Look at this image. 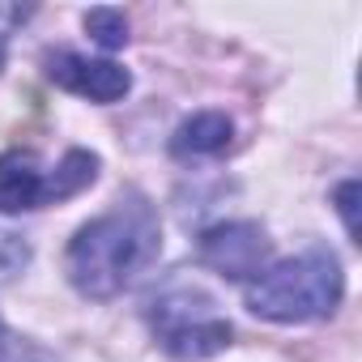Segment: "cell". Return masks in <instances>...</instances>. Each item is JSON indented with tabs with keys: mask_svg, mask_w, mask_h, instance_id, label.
<instances>
[{
	"mask_svg": "<svg viewBox=\"0 0 362 362\" xmlns=\"http://www.w3.org/2000/svg\"><path fill=\"white\" fill-rule=\"evenodd\" d=\"M162 252V226L145 197H128L111 205L103 218L86 222L64 256V273L86 298H115L124 294Z\"/></svg>",
	"mask_w": 362,
	"mask_h": 362,
	"instance_id": "cell-1",
	"label": "cell"
},
{
	"mask_svg": "<svg viewBox=\"0 0 362 362\" xmlns=\"http://www.w3.org/2000/svg\"><path fill=\"white\" fill-rule=\"evenodd\" d=\"M345 294L341 260L328 247H307L294 260L269 264L247 281V311L273 324H307L337 311Z\"/></svg>",
	"mask_w": 362,
	"mask_h": 362,
	"instance_id": "cell-2",
	"label": "cell"
},
{
	"mask_svg": "<svg viewBox=\"0 0 362 362\" xmlns=\"http://www.w3.org/2000/svg\"><path fill=\"white\" fill-rule=\"evenodd\" d=\"M149 328L158 345L179 362H201L230 345V324L214 311V298L188 281H170L166 290H158V298L149 303Z\"/></svg>",
	"mask_w": 362,
	"mask_h": 362,
	"instance_id": "cell-3",
	"label": "cell"
},
{
	"mask_svg": "<svg viewBox=\"0 0 362 362\" xmlns=\"http://www.w3.org/2000/svg\"><path fill=\"white\" fill-rule=\"evenodd\" d=\"M98 179V158L90 149H69L47 175L30 149L0 153V214H30L52 201H69Z\"/></svg>",
	"mask_w": 362,
	"mask_h": 362,
	"instance_id": "cell-4",
	"label": "cell"
},
{
	"mask_svg": "<svg viewBox=\"0 0 362 362\" xmlns=\"http://www.w3.org/2000/svg\"><path fill=\"white\" fill-rule=\"evenodd\" d=\"M201 252V264H209L214 273L230 277V281H252L269 269V239L256 222H218L201 235L197 243Z\"/></svg>",
	"mask_w": 362,
	"mask_h": 362,
	"instance_id": "cell-5",
	"label": "cell"
},
{
	"mask_svg": "<svg viewBox=\"0 0 362 362\" xmlns=\"http://www.w3.org/2000/svg\"><path fill=\"white\" fill-rule=\"evenodd\" d=\"M47 77H52L56 86H64L69 94H81V98H90V103H115V98H124L128 86H132V77H128L119 64H111V60H86V56H77V52H56V56H47Z\"/></svg>",
	"mask_w": 362,
	"mask_h": 362,
	"instance_id": "cell-6",
	"label": "cell"
},
{
	"mask_svg": "<svg viewBox=\"0 0 362 362\" xmlns=\"http://www.w3.org/2000/svg\"><path fill=\"white\" fill-rule=\"evenodd\" d=\"M226 145H230V119L222 111H201L184 119L170 136L175 158H209V153H222Z\"/></svg>",
	"mask_w": 362,
	"mask_h": 362,
	"instance_id": "cell-7",
	"label": "cell"
},
{
	"mask_svg": "<svg viewBox=\"0 0 362 362\" xmlns=\"http://www.w3.org/2000/svg\"><path fill=\"white\" fill-rule=\"evenodd\" d=\"M86 30L103 47H124V39H128V22H124L119 9H90L86 13Z\"/></svg>",
	"mask_w": 362,
	"mask_h": 362,
	"instance_id": "cell-8",
	"label": "cell"
},
{
	"mask_svg": "<svg viewBox=\"0 0 362 362\" xmlns=\"http://www.w3.org/2000/svg\"><path fill=\"white\" fill-rule=\"evenodd\" d=\"M30 264V243L13 230H0V286H9Z\"/></svg>",
	"mask_w": 362,
	"mask_h": 362,
	"instance_id": "cell-9",
	"label": "cell"
},
{
	"mask_svg": "<svg viewBox=\"0 0 362 362\" xmlns=\"http://www.w3.org/2000/svg\"><path fill=\"white\" fill-rule=\"evenodd\" d=\"M0 362H56L47 349H39L35 341L18 337L5 320H0Z\"/></svg>",
	"mask_w": 362,
	"mask_h": 362,
	"instance_id": "cell-10",
	"label": "cell"
},
{
	"mask_svg": "<svg viewBox=\"0 0 362 362\" xmlns=\"http://www.w3.org/2000/svg\"><path fill=\"white\" fill-rule=\"evenodd\" d=\"M30 9H18V5H0V64H5V47H9V35L18 22H26Z\"/></svg>",
	"mask_w": 362,
	"mask_h": 362,
	"instance_id": "cell-11",
	"label": "cell"
},
{
	"mask_svg": "<svg viewBox=\"0 0 362 362\" xmlns=\"http://www.w3.org/2000/svg\"><path fill=\"white\" fill-rule=\"evenodd\" d=\"M354 197H358V184L349 179V184L337 192V205H341V218H345V230H349V235H358V222H354Z\"/></svg>",
	"mask_w": 362,
	"mask_h": 362,
	"instance_id": "cell-12",
	"label": "cell"
}]
</instances>
